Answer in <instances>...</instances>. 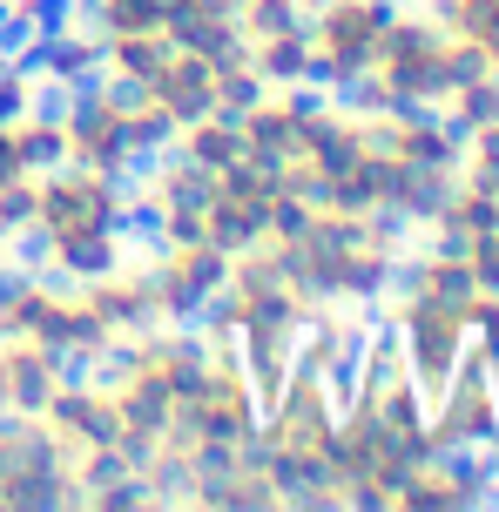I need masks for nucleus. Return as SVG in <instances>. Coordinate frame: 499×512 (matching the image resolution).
Listing matches in <instances>:
<instances>
[{
    "mask_svg": "<svg viewBox=\"0 0 499 512\" xmlns=\"http://www.w3.org/2000/svg\"><path fill=\"white\" fill-rule=\"evenodd\" d=\"M338 391L331 378L317 371L311 358H297L277 384V398L263 405V425H257V459L263 472L277 479V499L284 506H311L324 512L331 506V432H338Z\"/></svg>",
    "mask_w": 499,
    "mask_h": 512,
    "instance_id": "obj_1",
    "label": "nucleus"
},
{
    "mask_svg": "<svg viewBox=\"0 0 499 512\" xmlns=\"http://www.w3.org/2000/svg\"><path fill=\"white\" fill-rule=\"evenodd\" d=\"M102 230H129V182L102 176V169H41V203H34V230L14 236L27 243V263H41L48 243H68V236H102Z\"/></svg>",
    "mask_w": 499,
    "mask_h": 512,
    "instance_id": "obj_2",
    "label": "nucleus"
},
{
    "mask_svg": "<svg viewBox=\"0 0 499 512\" xmlns=\"http://www.w3.org/2000/svg\"><path fill=\"white\" fill-rule=\"evenodd\" d=\"M61 506H81L68 452L54 445L41 418L0 411V512H61Z\"/></svg>",
    "mask_w": 499,
    "mask_h": 512,
    "instance_id": "obj_3",
    "label": "nucleus"
},
{
    "mask_svg": "<svg viewBox=\"0 0 499 512\" xmlns=\"http://www.w3.org/2000/svg\"><path fill=\"white\" fill-rule=\"evenodd\" d=\"M398 0H317L304 14V34H311V81L324 95H344L358 75H371V54H378V34L392 27Z\"/></svg>",
    "mask_w": 499,
    "mask_h": 512,
    "instance_id": "obj_4",
    "label": "nucleus"
},
{
    "mask_svg": "<svg viewBox=\"0 0 499 512\" xmlns=\"http://www.w3.org/2000/svg\"><path fill=\"white\" fill-rule=\"evenodd\" d=\"M371 75H378V88H385V108L392 102L439 108L452 95V81H446V27L432 21L425 7H405V0H398L392 27L378 34Z\"/></svg>",
    "mask_w": 499,
    "mask_h": 512,
    "instance_id": "obj_5",
    "label": "nucleus"
},
{
    "mask_svg": "<svg viewBox=\"0 0 499 512\" xmlns=\"http://www.w3.org/2000/svg\"><path fill=\"white\" fill-rule=\"evenodd\" d=\"M371 317H385L398 331V344H405V371L419 378L425 398H439L452 378V364H459V351L473 344L466 337V317H459V304H439V297H378L371 304Z\"/></svg>",
    "mask_w": 499,
    "mask_h": 512,
    "instance_id": "obj_6",
    "label": "nucleus"
},
{
    "mask_svg": "<svg viewBox=\"0 0 499 512\" xmlns=\"http://www.w3.org/2000/svg\"><path fill=\"white\" fill-rule=\"evenodd\" d=\"M122 108H129V88H108L102 75L61 95V135H68L75 169H102V176H122V182L142 169L129 135H122Z\"/></svg>",
    "mask_w": 499,
    "mask_h": 512,
    "instance_id": "obj_7",
    "label": "nucleus"
},
{
    "mask_svg": "<svg viewBox=\"0 0 499 512\" xmlns=\"http://www.w3.org/2000/svg\"><path fill=\"white\" fill-rule=\"evenodd\" d=\"M149 270H156V297L169 324H196V310L210 304L223 277H230V250L203 243H149Z\"/></svg>",
    "mask_w": 499,
    "mask_h": 512,
    "instance_id": "obj_8",
    "label": "nucleus"
},
{
    "mask_svg": "<svg viewBox=\"0 0 499 512\" xmlns=\"http://www.w3.org/2000/svg\"><path fill=\"white\" fill-rule=\"evenodd\" d=\"M317 102H324V88L317 81H290V88H263L257 102L237 115V135H243V155L250 162H284V155L304 149V122L317 115Z\"/></svg>",
    "mask_w": 499,
    "mask_h": 512,
    "instance_id": "obj_9",
    "label": "nucleus"
},
{
    "mask_svg": "<svg viewBox=\"0 0 499 512\" xmlns=\"http://www.w3.org/2000/svg\"><path fill=\"white\" fill-rule=\"evenodd\" d=\"M75 290H81V304L95 310L115 337H135V331H149V324H162V297H156V270H149V256H122L115 270L75 283Z\"/></svg>",
    "mask_w": 499,
    "mask_h": 512,
    "instance_id": "obj_10",
    "label": "nucleus"
},
{
    "mask_svg": "<svg viewBox=\"0 0 499 512\" xmlns=\"http://www.w3.org/2000/svg\"><path fill=\"white\" fill-rule=\"evenodd\" d=\"M34 344H48L68 358V371H102L108 351H115V331H108L95 310L81 304L75 283H54L48 310H41V324H34Z\"/></svg>",
    "mask_w": 499,
    "mask_h": 512,
    "instance_id": "obj_11",
    "label": "nucleus"
},
{
    "mask_svg": "<svg viewBox=\"0 0 499 512\" xmlns=\"http://www.w3.org/2000/svg\"><path fill=\"white\" fill-rule=\"evenodd\" d=\"M41 425L54 432V445H61L68 459H75V452H88V445H102V438H115V391H108V378L75 371V378L48 398Z\"/></svg>",
    "mask_w": 499,
    "mask_h": 512,
    "instance_id": "obj_12",
    "label": "nucleus"
},
{
    "mask_svg": "<svg viewBox=\"0 0 499 512\" xmlns=\"http://www.w3.org/2000/svg\"><path fill=\"white\" fill-rule=\"evenodd\" d=\"M75 378L61 351L34 344V337H0V411H21V418H41L48 398Z\"/></svg>",
    "mask_w": 499,
    "mask_h": 512,
    "instance_id": "obj_13",
    "label": "nucleus"
},
{
    "mask_svg": "<svg viewBox=\"0 0 499 512\" xmlns=\"http://www.w3.org/2000/svg\"><path fill=\"white\" fill-rule=\"evenodd\" d=\"M183 506H203V512H277L284 499H277V479L263 472L257 445H250V452H237V459H223V465H203V472L183 486Z\"/></svg>",
    "mask_w": 499,
    "mask_h": 512,
    "instance_id": "obj_14",
    "label": "nucleus"
},
{
    "mask_svg": "<svg viewBox=\"0 0 499 512\" xmlns=\"http://www.w3.org/2000/svg\"><path fill=\"white\" fill-rule=\"evenodd\" d=\"M142 95L176 128L196 122V115H216V61H203V54H189V48H169V61L156 68V81Z\"/></svg>",
    "mask_w": 499,
    "mask_h": 512,
    "instance_id": "obj_15",
    "label": "nucleus"
},
{
    "mask_svg": "<svg viewBox=\"0 0 499 512\" xmlns=\"http://www.w3.org/2000/svg\"><path fill=\"white\" fill-rule=\"evenodd\" d=\"M122 256H129V230H102V236H68V243H48L34 270H48V277H61V283H88V277H102V270H115Z\"/></svg>",
    "mask_w": 499,
    "mask_h": 512,
    "instance_id": "obj_16",
    "label": "nucleus"
},
{
    "mask_svg": "<svg viewBox=\"0 0 499 512\" xmlns=\"http://www.w3.org/2000/svg\"><path fill=\"white\" fill-rule=\"evenodd\" d=\"M169 41L189 54H203V61H230V54H243L250 41H243L237 14H230V0H210V7H189V14H176L169 21Z\"/></svg>",
    "mask_w": 499,
    "mask_h": 512,
    "instance_id": "obj_17",
    "label": "nucleus"
},
{
    "mask_svg": "<svg viewBox=\"0 0 499 512\" xmlns=\"http://www.w3.org/2000/svg\"><path fill=\"white\" fill-rule=\"evenodd\" d=\"M169 34H102V81L108 88H149L169 61Z\"/></svg>",
    "mask_w": 499,
    "mask_h": 512,
    "instance_id": "obj_18",
    "label": "nucleus"
},
{
    "mask_svg": "<svg viewBox=\"0 0 499 512\" xmlns=\"http://www.w3.org/2000/svg\"><path fill=\"white\" fill-rule=\"evenodd\" d=\"M176 155H189L196 169H230L243 155V135H237V115H196V122H183L176 128V142H169Z\"/></svg>",
    "mask_w": 499,
    "mask_h": 512,
    "instance_id": "obj_19",
    "label": "nucleus"
},
{
    "mask_svg": "<svg viewBox=\"0 0 499 512\" xmlns=\"http://www.w3.org/2000/svg\"><path fill=\"white\" fill-rule=\"evenodd\" d=\"M250 61H257L263 88L311 81V34H304V27H290V34H263V41H250Z\"/></svg>",
    "mask_w": 499,
    "mask_h": 512,
    "instance_id": "obj_20",
    "label": "nucleus"
},
{
    "mask_svg": "<svg viewBox=\"0 0 499 512\" xmlns=\"http://www.w3.org/2000/svg\"><path fill=\"white\" fill-rule=\"evenodd\" d=\"M54 283L61 277H48V270H14L7 277V290H0V337H34V324H41V310H48V297H54Z\"/></svg>",
    "mask_w": 499,
    "mask_h": 512,
    "instance_id": "obj_21",
    "label": "nucleus"
},
{
    "mask_svg": "<svg viewBox=\"0 0 499 512\" xmlns=\"http://www.w3.org/2000/svg\"><path fill=\"white\" fill-rule=\"evenodd\" d=\"M425 14L459 41H479L486 61L499 68V0H425Z\"/></svg>",
    "mask_w": 499,
    "mask_h": 512,
    "instance_id": "obj_22",
    "label": "nucleus"
},
{
    "mask_svg": "<svg viewBox=\"0 0 499 512\" xmlns=\"http://www.w3.org/2000/svg\"><path fill=\"white\" fill-rule=\"evenodd\" d=\"M14 142H21V155H27L34 176H41V169H61V162H68L61 108H27V115H14Z\"/></svg>",
    "mask_w": 499,
    "mask_h": 512,
    "instance_id": "obj_23",
    "label": "nucleus"
},
{
    "mask_svg": "<svg viewBox=\"0 0 499 512\" xmlns=\"http://www.w3.org/2000/svg\"><path fill=\"white\" fill-rule=\"evenodd\" d=\"M439 115H446V128L466 142L473 128H486V122H499V68L493 75H479V81H466V88H452L446 102H439Z\"/></svg>",
    "mask_w": 499,
    "mask_h": 512,
    "instance_id": "obj_24",
    "label": "nucleus"
},
{
    "mask_svg": "<svg viewBox=\"0 0 499 512\" xmlns=\"http://www.w3.org/2000/svg\"><path fill=\"white\" fill-rule=\"evenodd\" d=\"M122 135H129V149H135V162H149V155H162L169 142H176V122L162 115L142 88H129V108H122Z\"/></svg>",
    "mask_w": 499,
    "mask_h": 512,
    "instance_id": "obj_25",
    "label": "nucleus"
},
{
    "mask_svg": "<svg viewBox=\"0 0 499 512\" xmlns=\"http://www.w3.org/2000/svg\"><path fill=\"white\" fill-rule=\"evenodd\" d=\"M210 236V203L203 196H183V203H162L149 216V243H203Z\"/></svg>",
    "mask_w": 499,
    "mask_h": 512,
    "instance_id": "obj_26",
    "label": "nucleus"
},
{
    "mask_svg": "<svg viewBox=\"0 0 499 512\" xmlns=\"http://www.w3.org/2000/svg\"><path fill=\"white\" fill-rule=\"evenodd\" d=\"M257 95H263V75H257V61H250V48L216 61V115H243Z\"/></svg>",
    "mask_w": 499,
    "mask_h": 512,
    "instance_id": "obj_27",
    "label": "nucleus"
},
{
    "mask_svg": "<svg viewBox=\"0 0 499 512\" xmlns=\"http://www.w3.org/2000/svg\"><path fill=\"white\" fill-rule=\"evenodd\" d=\"M230 14H237L243 41H263V34H290V27H304L311 7H297V0H230Z\"/></svg>",
    "mask_w": 499,
    "mask_h": 512,
    "instance_id": "obj_28",
    "label": "nucleus"
},
{
    "mask_svg": "<svg viewBox=\"0 0 499 512\" xmlns=\"http://www.w3.org/2000/svg\"><path fill=\"white\" fill-rule=\"evenodd\" d=\"M27 108H41V75L14 48H0V122H14Z\"/></svg>",
    "mask_w": 499,
    "mask_h": 512,
    "instance_id": "obj_29",
    "label": "nucleus"
},
{
    "mask_svg": "<svg viewBox=\"0 0 499 512\" xmlns=\"http://www.w3.org/2000/svg\"><path fill=\"white\" fill-rule=\"evenodd\" d=\"M81 506H95V512H135V506H156V492H149V479L142 472H115V479H102V486H88L81 492Z\"/></svg>",
    "mask_w": 499,
    "mask_h": 512,
    "instance_id": "obj_30",
    "label": "nucleus"
},
{
    "mask_svg": "<svg viewBox=\"0 0 499 512\" xmlns=\"http://www.w3.org/2000/svg\"><path fill=\"white\" fill-rule=\"evenodd\" d=\"M34 203H41V176H14L0 182V243L34 230Z\"/></svg>",
    "mask_w": 499,
    "mask_h": 512,
    "instance_id": "obj_31",
    "label": "nucleus"
},
{
    "mask_svg": "<svg viewBox=\"0 0 499 512\" xmlns=\"http://www.w3.org/2000/svg\"><path fill=\"white\" fill-rule=\"evenodd\" d=\"M493 75V61H486V48L479 41H459V34H446V81L452 88H466V81Z\"/></svg>",
    "mask_w": 499,
    "mask_h": 512,
    "instance_id": "obj_32",
    "label": "nucleus"
},
{
    "mask_svg": "<svg viewBox=\"0 0 499 512\" xmlns=\"http://www.w3.org/2000/svg\"><path fill=\"white\" fill-rule=\"evenodd\" d=\"M466 263H473V277H479V290H499V230L473 236V243H466Z\"/></svg>",
    "mask_w": 499,
    "mask_h": 512,
    "instance_id": "obj_33",
    "label": "nucleus"
},
{
    "mask_svg": "<svg viewBox=\"0 0 499 512\" xmlns=\"http://www.w3.org/2000/svg\"><path fill=\"white\" fill-rule=\"evenodd\" d=\"M14 176H34V169H27L21 142H14V122H0V182H14Z\"/></svg>",
    "mask_w": 499,
    "mask_h": 512,
    "instance_id": "obj_34",
    "label": "nucleus"
},
{
    "mask_svg": "<svg viewBox=\"0 0 499 512\" xmlns=\"http://www.w3.org/2000/svg\"><path fill=\"white\" fill-rule=\"evenodd\" d=\"M7 277H14V270H7V256H0V290H7Z\"/></svg>",
    "mask_w": 499,
    "mask_h": 512,
    "instance_id": "obj_35",
    "label": "nucleus"
},
{
    "mask_svg": "<svg viewBox=\"0 0 499 512\" xmlns=\"http://www.w3.org/2000/svg\"><path fill=\"white\" fill-rule=\"evenodd\" d=\"M297 7H317V0H297Z\"/></svg>",
    "mask_w": 499,
    "mask_h": 512,
    "instance_id": "obj_36",
    "label": "nucleus"
}]
</instances>
